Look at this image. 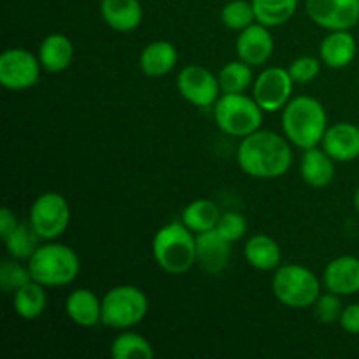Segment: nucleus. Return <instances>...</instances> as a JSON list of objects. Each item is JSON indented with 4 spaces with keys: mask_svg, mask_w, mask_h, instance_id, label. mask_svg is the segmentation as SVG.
Wrapping results in <instances>:
<instances>
[{
    "mask_svg": "<svg viewBox=\"0 0 359 359\" xmlns=\"http://www.w3.org/2000/svg\"><path fill=\"white\" fill-rule=\"evenodd\" d=\"M293 83L290 72L280 67H270L263 70L255 81L252 98L265 112H277L290 102Z\"/></svg>",
    "mask_w": 359,
    "mask_h": 359,
    "instance_id": "11",
    "label": "nucleus"
},
{
    "mask_svg": "<svg viewBox=\"0 0 359 359\" xmlns=\"http://www.w3.org/2000/svg\"><path fill=\"white\" fill-rule=\"evenodd\" d=\"M149 311L147 297L135 286H116L102 298V323L109 328L128 330L139 325Z\"/></svg>",
    "mask_w": 359,
    "mask_h": 359,
    "instance_id": "7",
    "label": "nucleus"
},
{
    "mask_svg": "<svg viewBox=\"0 0 359 359\" xmlns=\"http://www.w3.org/2000/svg\"><path fill=\"white\" fill-rule=\"evenodd\" d=\"M100 13L105 23L116 32H132L144 18L139 0H102Z\"/></svg>",
    "mask_w": 359,
    "mask_h": 359,
    "instance_id": "17",
    "label": "nucleus"
},
{
    "mask_svg": "<svg viewBox=\"0 0 359 359\" xmlns=\"http://www.w3.org/2000/svg\"><path fill=\"white\" fill-rule=\"evenodd\" d=\"M216 230L233 244V242L241 241V238L244 237L245 231H248V223H245V217L242 216V214L224 212L221 214Z\"/></svg>",
    "mask_w": 359,
    "mask_h": 359,
    "instance_id": "33",
    "label": "nucleus"
},
{
    "mask_svg": "<svg viewBox=\"0 0 359 359\" xmlns=\"http://www.w3.org/2000/svg\"><path fill=\"white\" fill-rule=\"evenodd\" d=\"M244 256L249 265L262 272L279 269L280 265V248L269 235H252L244 248Z\"/></svg>",
    "mask_w": 359,
    "mask_h": 359,
    "instance_id": "23",
    "label": "nucleus"
},
{
    "mask_svg": "<svg viewBox=\"0 0 359 359\" xmlns=\"http://www.w3.org/2000/svg\"><path fill=\"white\" fill-rule=\"evenodd\" d=\"M342 312L344 307L340 297L335 293H330V291L326 294H321L314 304V314L323 325H332V323L340 321Z\"/></svg>",
    "mask_w": 359,
    "mask_h": 359,
    "instance_id": "32",
    "label": "nucleus"
},
{
    "mask_svg": "<svg viewBox=\"0 0 359 359\" xmlns=\"http://www.w3.org/2000/svg\"><path fill=\"white\" fill-rule=\"evenodd\" d=\"M333 158L325 149L318 146L304 151L300 163L302 179L312 188H326L335 177V165Z\"/></svg>",
    "mask_w": 359,
    "mask_h": 359,
    "instance_id": "20",
    "label": "nucleus"
},
{
    "mask_svg": "<svg viewBox=\"0 0 359 359\" xmlns=\"http://www.w3.org/2000/svg\"><path fill=\"white\" fill-rule=\"evenodd\" d=\"M217 79H219V86L223 93H244L252 83L251 65L242 62V60L230 62L228 65H224Z\"/></svg>",
    "mask_w": 359,
    "mask_h": 359,
    "instance_id": "29",
    "label": "nucleus"
},
{
    "mask_svg": "<svg viewBox=\"0 0 359 359\" xmlns=\"http://www.w3.org/2000/svg\"><path fill=\"white\" fill-rule=\"evenodd\" d=\"M219 207L214 202L205 198L195 200L188 203L182 210V223L193 231V233H202V231L214 230L219 223Z\"/></svg>",
    "mask_w": 359,
    "mask_h": 359,
    "instance_id": "24",
    "label": "nucleus"
},
{
    "mask_svg": "<svg viewBox=\"0 0 359 359\" xmlns=\"http://www.w3.org/2000/svg\"><path fill=\"white\" fill-rule=\"evenodd\" d=\"M39 237L37 231L34 230L32 224L20 223L6 238L7 252L13 256L14 259H30L32 255L39 249Z\"/></svg>",
    "mask_w": 359,
    "mask_h": 359,
    "instance_id": "27",
    "label": "nucleus"
},
{
    "mask_svg": "<svg viewBox=\"0 0 359 359\" xmlns=\"http://www.w3.org/2000/svg\"><path fill=\"white\" fill-rule=\"evenodd\" d=\"M30 280L34 279H32L28 266H23L14 259H4L2 265H0V286H2L4 293L14 294Z\"/></svg>",
    "mask_w": 359,
    "mask_h": 359,
    "instance_id": "31",
    "label": "nucleus"
},
{
    "mask_svg": "<svg viewBox=\"0 0 359 359\" xmlns=\"http://www.w3.org/2000/svg\"><path fill=\"white\" fill-rule=\"evenodd\" d=\"M153 255L161 270L181 276L195 265L196 237L182 221L165 224L153 238Z\"/></svg>",
    "mask_w": 359,
    "mask_h": 359,
    "instance_id": "3",
    "label": "nucleus"
},
{
    "mask_svg": "<svg viewBox=\"0 0 359 359\" xmlns=\"http://www.w3.org/2000/svg\"><path fill=\"white\" fill-rule=\"evenodd\" d=\"M41 67L39 58L27 49H7L0 56V84L13 91L32 88L37 84Z\"/></svg>",
    "mask_w": 359,
    "mask_h": 359,
    "instance_id": "9",
    "label": "nucleus"
},
{
    "mask_svg": "<svg viewBox=\"0 0 359 359\" xmlns=\"http://www.w3.org/2000/svg\"><path fill=\"white\" fill-rule=\"evenodd\" d=\"M177 90L184 100L196 107H210L219 97V79L200 65H188L177 77Z\"/></svg>",
    "mask_w": 359,
    "mask_h": 359,
    "instance_id": "12",
    "label": "nucleus"
},
{
    "mask_svg": "<svg viewBox=\"0 0 359 359\" xmlns=\"http://www.w3.org/2000/svg\"><path fill=\"white\" fill-rule=\"evenodd\" d=\"M111 356L114 359H151L154 356V349L144 337L126 332L116 337Z\"/></svg>",
    "mask_w": 359,
    "mask_h": 359,
    "instance_id": "28",
    "label": "nucleus"
},
{
    "mask_svg": "<svg viewBox=\"0 0 359 359\" xmlns=\"http://www.w3.org/2000/svg\"><path fill=\"white\" fill-rule=\"evenodd\" d=\"M263 109L255 98L242 93H224L214 105V119L221 132L231 137H248L258 132L263 121Z\"/></svg>",
    "mask_w": 359,
    "mask_h": 359,
    "instance_id": "5",
    "label": "nucleus"
},
{
    "mask_svg": "<svg viewBox=\"0 0 359 359\" xmlns=\"http://www.w3.org/2000/svg\"><path fill=\"white\" fill-rule=\"evenodd\" d=\"M231 258V242L214 230L196 233V262L207 273L223 272Z\"/></svg>",
    "mask_w": 359,
    "mask_h": 359,
    "instance_id": "13",
    "label": "nucleus"
},
{
    "mask_svg": "<svg viewBox=\"0 0 359 359\" xmlns=\"http://www.w3.org/2000/svg\"><path fill=\"white\" fill-rule=\"evenodd\" d=\"M30 224L42 241L62 237L70 224V207L58 193H44L30 209Z\"/></svg>",
    "mask_w": 359,
    "mask_h": 359,
    "instance_id": "8",
    "label": "nucleus"
},
{
    "mask_svg": "<svg viewBox=\"0 0 359 359\" xmlns=\"http://www.w3.org/2000/svg\"><path fill=\"white\" fill-rule=\"evenodd\" d=\"M340 326L346 333L351 335H359V304L347 305L340 316Z\"/></svg>",
    "mask_w": 359,
    "mask_h": 359,
    "instance_id": "35",
    "label": "nucleus"
},
{
    "mask_svg": "<svg viewBox=\"0 0 359 359\" xmlns=\"http://www.w3.org/2000/svg\"><path fill=\"white\" fill-rule=\"evenodd\" d=\"M221 21H223L224 27H228L230 30H245V28L251 27L256 21L252 2H248V0H230V2L221 9Z\"/></svg>",
    "mask_w": 359,
    "mask_h": 359,
    "instance_id": "30",
    "label": "nucleus"
},
{
    "mask_svg": "<svg viewBox=\"0 0 359 359\" xmlns=\"http://www.w3.org/2000/svg\"><path fill=\"white\" fill-rule=\"evenodd\" d=\"M319 70H321V63H319L318 58H314V56H302V58L294 60L291 63L287 72H290L291 79L294 83L307 84L318 77Z\"/></svg>",
    "mask_w": 359,
    "mask_h": 359,
    "instance_id": "34",
    "label": "nucleus"
},
{
    "mask_svg": "<svg viewBox=\"0 0 359 359\" xmlns=\"http://www.w3.org/2000/svg\"><path fill=\"white\" fill-rule=\"evenodd\" d=\"M354 205H356V210L359 212V188L356 189V195H354Z\"/></svg>",
    "mask_w": 359,
    "mask_h": 359,
    "instance_id": "37",
    "label": "nucleus"
},
{
    "mask_svg": "<svg viewBox=\"0 0 359 359\" xmlns=\"http://www.w3.org/2000/svg\"><path fill=\"white\" fill-rule=\"evenodd\" d=\"M74 58V46L63 34H51L42 41L39 48V62L48 72L58 74L69 69Z\"/></svg>",
    "mask_w": 359,
    "mask_h": 359,
    "instance_id": "21",
    "label": "nucleus"
},
{
    "mask_svg": "<svg viewBox=\"0 0 359 359\" xmlns=\"http://www.w3.org/2000/svg\"><path fill=\"white\" fill-rule=\"evenodd\" d=\"M70 321L83 328H93L102 323V300L91 290H76L65 302Z\"/></svg>",
    "mask_w": 359,
    "mask_h": 359,
    "instance_id": "19",
    "label": "nucleus"
},
{
    "mask_svg": "<svg viewBox=\"0 0 359 359\" xmlns=\"http://www.w3.org/2000/svg\"><path fill=\"white\" fill-rule=\"evenodd\" d=\"M42 284L30 280L14 293V311L27 321H34L46 311V293Z\"/></svg>",
    "mask_w": 359,
    "mask_h": 359,
    "instance_id": "26",
    "label": "nucleus"
},
{
    "mask_svg": "<svg viewBox=\"0 0 359 359\" xmlns=\"http://www.w3.org/2000/svg\"><path fill=\"white\" fill-rule=\"evenodd\" d=\"M256 21L265 27H279L294 16L298 0H251Z\"/></svg>",
    "mask_w": 359,
    "mask_h": 359,
    "instance_id": "25",
    "label": "nucleus"
},
{
    "mask_svg": "<svg viewBox=\"0 0 359 359\" xmlns=\"http://www.w3.org/2000/svg\"><path fill=\"white\" fill-rule=\"evenodd\" d=\"M18 224L20 223L16 221V216H14L9 209L4 207V209L0 210V235H2V238H6Z\"/></svg>",
    "mask_w": 359,
    "mask_h": 359,
    "instance_id": "36",
    "label": "nucleus"
},
{
    "mask_svg": "<svg viewBox=\"0 0 359 359\" xmlns=\"http://www.w3.org/2000/svg\"><path fill=\"white\" fill-rule=\"evenodd\" d=\"M237 160L238 167L249 177L276 179L291 168L293 151L284 137L276 132L258 130L242 139Z\"/></svg>",
    "mask_w": 359,
    "mask_h": 359,
    "instance_id": "1",
    "label": "nucleus"
},
{
    "mask_svg": "<svg viewBox=\"0 0 359 359\" xmlns=\"http://www.w3.org/2000/svg\"><path fill=\"white\" fill-rule=\"evenodd\" d=\"M307 14L325 30H351L359 23V0H307Z\"/></svg>",
    "mask_w": 359,
    "mask_h": 359,
    "instance_id": "10",
    "label": "nucleus"
},
{
    "mask_svg": "<svg viewBox=\"0 0 359 359\" xmlns=\"http://www.w3.org/2000/svg\"><path fill=\"white\" fill-rule=\"evenodd\" d=\"M358 51L356 39L349 34V30L330 32L321 42V60L330 69H344L354 60Z\"/></svg>",
    "mask_w": 359,
    "mask_h": 359,
    "instance_id": "18",
    "label": "nucleus"
},
{
    "mask_svg": "<svg viewBox=\"0 0 359 359\" xmlns=\"http://www.w3.org/2000/svg\"><path fill=\"white\" fill-rule=\"evenodd\" d=\"M32 279L44 287L67 286L79 276L81 263L76 252L63 244L39 245L28 259Z\"/></svg>",
    "mask_w": 359,
    "mask_h": 359,
    "instance_id": "4",
    "label": "nucleus"
},
{
    "mask_svg": "<svg viewBox=\"0 0 359 359\" xmlns=\"http://www.w3.org/2000/svg\"><path fill=\"white\" fill-rule=\"evenodd\" d=\"M283 128L287 140L300 149H311L323 142L328 118L319 100L312 97H297L287 102L283 112Z\"/></svg>",
    "mask_w": 359,
    "mask_h": 359,
    "instance_id": "2",
    "label": "nucleus"
},
{
    "mask_svg": "<svg viewBox=\"0 0 359 359\" xmlns=\"http://www.w3.org/2000/svg\"><path fill=\"white\" fill-rule=\"evenodd\" d=\"M177 63V49L167 41H154L140 55V70L147 77L167 76Z\"/></svg>",
    "mask_w": 359,
    "mask_h": 359,
    "instance_id": "22",
    "label": "nucleus"
},
{
    "mask_svg": "<svg viewBox=\"0 0 359 359\" xmlns=\"http://www.w3.org/2000/svg\"><path fill=\"white\" fill-rule=\"evenodd\" d=\"M272 290L277 300L290 309L314 307L321 297V283L312 270L302 265L279 266L273 276Z\"/></svg>",
    "mask_w": 359,
    "mask_h": 359,
    "instance_id": "6",
    "label": "nucleus"
},
{
    "mask_svg": "<svg viewBox=\"0 0 359 359\" xmlns=\"http://www.w3.org/2000/svg\"><path fill=\"white\" fill-rule=\"evenodd\" d=\"M323 149L335 161H353L359 158V128L353 123H337L326 130Z\"/></svg>",
    "mask_w": 359,
    "mask_h": 359,
    "instance_id": "16",
    "label": "nucleus"
},
{
    "mask_svg": "<svg viewBox=\"0 0 359 359\" xmlns=\"http://www.w3.org/2000/svg\"><path fill=\"white\" fill-rule=\"evenodd\" d=\"M323 280L326 290L339 297H351L359 293V258L356 256L335 258L326 266Z\"/></svg>",
    "mask_w": 359,
    "mask_h": 359,
    "instance_id": "15",
    "label": "nucleus"
},
{
    "mask_svg": "<svg viewBox=\"0 0 359 359\" xmlns=\"http://www.w3.org/2000/svg\"><path fill=\"white\" fill-rule=\"evenodd\" d=\"M235 48H237L238 60L249 63V65L266 63L273 53V39L270 35L269 27L258 23V21L252 23L251 27L241 32Z\"/></svg>",
    "mask_w": 359,
    "mask_h": 359,
    "instance_id": "14",
    "label": "nucleus"
}]
</instances>
